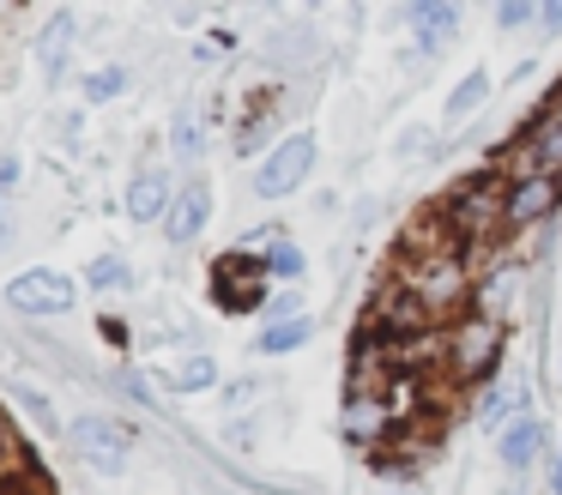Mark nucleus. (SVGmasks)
<instances>
[{"instance_id":"nucleus-1","label":"nucleus","mask_w":562,"mask_h":495,"mask_svg":"<svg viewBox=\"0 0 562 495\" xmlns=\"http://www.w3.org/2000/svg\"><path fill=\"white\" fill-rule=\"evenodd\" d=\"M400 290H405V296H412L436 326H441V320L453 326L460 314H472L477 272H472V260H465L460 248H448V254H405Z\"/></svg>"},{"instance_id":"nucleus-2","label":"nucleus","mask_w":562,"mask_h":495,"mask_svg":"<svg viewBox=\"0 0 562 495\" xmlns=\"http://www.w3.org/2000/svg\"><path fill=\"white\" fill-rule=\"evenodd\" d=\"M441 217H448L453 241H460L465 254L484 248V241H502L508 236V176H502L496 164L465 176L460 188L441 200Z\"/></svg>"},{"instance_id":"nucleus-3","label":"nucleus","mask_w":562,"mask_h":495,"mask_svg":"<svg viewBox=\"0 0 562 495\" xmlns=\"http://www.w3.org/2000/svg\"><path fill=\"white\" fill-rule=\"evenodd\" d=\"M502 357H508V326L484 320V314H460V320L448 326V381L453 386H477L484 393L490 381H496Z\"/></svg>"},{"instance_id":"nucleus-4","label":"nucleus","mask_w":562,"mask_h":495,"mask_svg":"<svg viewBox=\"0 0 562 495\" xmlns=\"http://www.w3.org/2000/svg\"><path fill=\"white\" fill-rule=\"evenodd\" d=\"M315 157H321V139L308 127L284 133V139L267 145V157H260L255 193H260V200H291V193H303V181L315 176Z\"/></svg>"},{"instance_id":"nucleus-5","label":"nucleus","mask_w":562,"mask_h":495,"mask_svg":"<svg viewBox=\"0 0 562 495\" xmlns=\"http://www.w3.org/2000/svg\"><path fill=\"white\" fill-rule=\"evenodd\" d=\"M67 441H74V453L86 459L91 471H103V477L127 471V459H134V429H127L122 417H110V410H86V417L67 429Z\"/></svg>"},{"instance_id":"nucleus-6","label":"nucleus","mask_w":562,"mask_h":495,"mask_svg":"<svg viewBox=\"0 0 562 495\" xmlns=\"http://www.w3.org/2000/svg\"><path fill=\"white\" fill-rule=\"evenodd\" d=\"M272 278H267V266L255 260V254H224L218 266H212V302H218L224 314H255V308H267L272 302Z\"/></svg>"},{"instance_id":"nucleus-7","label":"nucleus","mask_w":562,"mask_h":495,"mask_svg":"<svg viewBox=\"0 0 562 495\" xmlns=\"http://www.w3.org/2000/svg\"><path fill=\"white\" fill-rule=\"evenodd\" d=\"M7 302H13L19 314H67L79 302V284L67 272H49V266H31V272H19L13 284H7Z\"/></svg>"},{"instance_id":"nucleus-8","label":"nucleus","mask_w":562,"mask_h":495,"mask_svg":"<svg viewBox=\"0 0 562 495\" xmlns=\"http://www.w3.org/2000/svg\"><path fill=\"white\" fill-rule=\"evenodd\" d=\"M520 296H526V266L502 260V266H490V272H477L472 314H484V320L508 326V320H514V308H520Z\"/></svg>"},{"instance_id":"nucleus-9","label":"nucleus","mask_w":562,"mask_h":495,"mask_svg":"<svg viewBox=\"0 0 562 495\" xmlns=\"http://www.w3.org/2000/svg\"><path fill=\"white\" fill-rule=\"evenodd\" d=\"M557 205H562V176H520V181H508V236L544 224Z\"/></svg>"},{"instance_id":"nucleus-10","label":"nucleus","mask_w":562,"mask_h":495,"mask_svg":"<svg viewBox=\"0 0 562 495\" xmlns=\"http://www.w3.org/2000/svg\"><path fill=\"white\" fill-rule=\"evenodd\" d=\"M460 19L465 12L453 7V0H412V7H405V24H412V36H417V55H441V48L460 36Z\"/></svg>"},{"instance_id":"nucleus-11","label":"nucleus","mask_w":562,"mask_h":495,"mask_svg":"<svg viewBox=\"0 0 562 495\" xmlns=\"http://www.w3.org/2000/svg\"><path fill=\"white\" fill-rule=\"evenodd\" d=\"M212 224V188L206 181H182L176 188V205L170 217H164V236L176 241V248H188V241H200V229Z\"/></svg>"},{"instance_id":"nucleus-12","label":"nucleus","mask_w":562,"mask_h":495,"mask_svg":"<svg viewBox=\"0 0 562 495\" xmlns=\"http://www.w3.org/2000/svg\"><path fill=\"white\" fill-rule=\"evenodd\" d=\"M544 417L538 410H526V417H514L508 429L496 435V459H502V471H532L538 459H544Z\"/></svg>"},{"instance_id":"nucleus-13","label":"nucleus","mask_w":562,"mask_h":495,"mask_svg":"<svg viewBox=\"0 0 562 495\" xmlns=\"http://www.w3.org/2000/svg\"><path fill=\"white\" fill-rule=\"evenodd\" d=\"M339 429H345V441L351 447H381L387 441V429H393V410H387V398H345V410H339Z\"/></svg>"},{"instance_id":"nucleus-14","label":"nucleus","mask_w":562,"mask_h":495,"mask_svg":"<svg viewBox=\"0 0 562 495\" xmlns=\"http://www.w3.org/2000/svg\"><path fill=\"white\" fill-rule=\"evenodd\" d=\"M176 205V181L164 176V169H139L134 188H127V217L134 224H164Z\"/></svg>"},{"instance_id":"nucleus-15","label":"nucleus","mask_w":562,"mask_h":495,"mask_svg":"<svg viewBox=\"0 0 562 495\" xmlns=\"http://www.w3.org/2000/svg\"><path fill=\"white\" fill-rule=\"evenodd\" d=\"M526 381H496V386H484V393H477V423H484L490 435H502L508 429L514 417H526Z\"/></svg>"},{"instance_id":"nucleus-16","label":"nucleus","mask_w":562,"mask_h":495,"mask_svg":"<svg viewBox=\"0 0 562 495\" xmlns=\"http://www.w3.org/2000/svg\"><path fill=\"white\" fill-rule=\"evenodd\" d=\"M490 91H496V79H490L484 67H472V72H465V79L448 91V103H441V127H448V133H453V127H465V121H472L477 109L490 103Z\"/></svg>"},{"instance_id":"nucleus-17","label":"nucleus","mask_w":562,"mask_h":495,"mask_svg":"<svg viewBox=\"0 0 562 495\" xmlns=\"http://www.w3.org/2000/svg\"><path fill=\"white\" fill-rule=\"evenodd\" d=\"M74 31H79V19H74V12H55V19L43 24V36H37V67L49 72V79H61L67 48H74Z\"/></svg>"},{"instance_id":"nucleus-18","label":"nucleus","mask_w":562,"mask_h":495,"mask_svg":"<svg viewBox=\"0 0 562 495\" xmlns=\"http://www.w3.org/2000/svg\"><path fill=\"white\" fill-rule=\"evenodd\" d=\"M308 338H315V320H308V314H291V320H267V326H260L255 350H260V357H291V350L308 345Z\"/></svg>"},{"instance_id":"nucleus-19","label":"nucleus","mask_w":562,"mask_h":495,"mask_svg":"<svg viewBox=\"0 0 562 495\" xmlns=\"http://www.w3.org/2000/svg\"><path fill=\"white\" fill-rule=\"evenodd\" d=\"M260 266H267V278H284V284H296L308 260H303V248H296L291 236H279V241H272L267 254H260Z\"/></svg>"},{"instance_id":"nucleus-20","label":"nucleus","mask_w":562,"mask_h":495,"mask_svg":"<svg viewBox=\"0 0 562 495\" xmlns=\"http://www.w3.org/2000/svg\"><path fill=\"white\" fill-rule=\"evenodd\" d=\"M127 278H134V272H127L122 254H103V260L86 266V290H127Z\"/></svg>"},{"instance_id":"nucleus-21","label":"nucleus","mask_w":562,"mask_h":495,"mask_svg":"<svg viewBox=\"0 0 562 495\" xmlns=\"http://www.w3.org/2000/svg\"><path fill=\"white\" fill-rule=\"evenodd\" d=\"M176 386H182V393H206V386H218V362H212V357H188L182 369H176Z\"/></svg>"},{"instance_id":"nucleus-22","label":"nucleus","mask_w":562,"mask_h":495,"mask_svg":"<svg viewBox=\"0 0 562 495\" xmlns=\"http://www.w3.org/2000/svg\"><path fill=\"white\" fill-rule=\"evenodd\" d=\"M122 85H127L122 67H98V72L86 79V97H91V103H110V97H122Z\"/></svg>"},{"instance_id":"nucleus-23","label":"nucleus","mask_w":562,"mask_h":495,"mask_svg":"<svg viewBox=\"0 0 562 495\" xmlns=\"http://www.w3.org/2000/svg\"><path fill=\"white\" fill-rule=\"evenodd\" d=\"M393 151H400L405 164H424V157L436 151V133H429V127H405V133H400V145H393Z\"/></svg>"},{"instance_id":"nucleus-24","label":"nucleus","mask_w":562,"mask_h":495,"mask_svg":"<svg viewBox=\"0 0 562 495\" xmlns=\"http://www.w3.org/2000/svg\"><path fill=\"white\" fill-rule=\"evenodd\" d=\"M526 24H538L532 0H502V7H496V31H526Z\"/></svg>"},{"instance_id":"nucleus-25","label":"nucleus","mask_w":562,"mask_h":495,"mask_svg":"<svg viewBox=\"0 0 562 495\" xmlns=\"http://www.w3.org/2000/svg\"><path fill=\"white\" fill-rule=\"evenodd\" d=\"M170 139H176V151H182V157H200V115H194V109H182V115H176Z\"/></svg>"},{"instance_id":"nucleus-26","label":"nucleus","mask_w":562,"mask_h":495,"mask_svg":"<svg viewBox=\"0 0 562 495\" xmlns=\"http://www.w3.org/2000/svg\"><path fill=\"white\" fill-rule=\"evenodd\" d=\"M538 36H562V0H544V7H538Z\"/></svg>"},{"instance_id":"nucleus-27","label":"nucleus","mask_w":562,"mask_h":495,"mask_svg":"<svg viewBox=\"0 0 562 495\" xmlns=\"http://www.w3.org/2000/svg\"><path fill=\"white\" fill-rule=\"evenodd\" d=\"M550 495H562V447H557V459H550Z\"/></svg>"},{"instance_id":"nucleus-28","label":"nucleus","mask_w":562,"mask_h":495,"mask_svg":"<svg viewBox=\"0 0 562 495\" xmlns=\"http://www.w3.org/2000/svg\"><path fill=\"white\" fill-rule=\"evenodd\" d=\"M7 236H13V217H7V200H0V248H7Z\"/></svg>"},{"instance_id":"nucleus-29","label":"nucleus","mask_w":562,"mask_h":495,"mask_svg":"<svg viewBox=\"0 0 562 495\" xmlns=\"http://www.w3.org/2000/svg\"><path fill=\"white\" fill-rule=\"evenodd\" d=\"M393 495H405V490H393Z\"/></svg>"},{"instance_id":"nucleus-30","label":"nucleus","mask_w":562,"mask_h":495,"mask_svg":"<svg viewBox=\"0 0 562 495\" xmlns=\"http://www.w3.org/2000/svg\"><path fill=\"white\" fill-rule=\"evenodd\" d=\"M557 369H562V362H557Z\"/></svg>"}]
</instances>
